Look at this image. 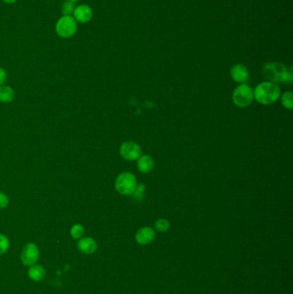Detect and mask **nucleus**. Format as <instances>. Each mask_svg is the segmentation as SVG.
Wrapping results in <instances>:
<instances>
[{
	"label": "nucleus",
	"instance_id": "f257e3e1",
	"mask_svg": "<svg viewBox=\"0 0 293 294\" xmlns=\"http://www.w3.org/2000/svg\"><path fill=\"white\" fill-rule=\"evenodd\" d=\"M262 75L272 83H283L292 84L293 82V70L279 62H270L264 65L262 68Z\"/></svg>",
	"mask_w": 293,
	"mask_h": 294
},
{
	"label": "nucleus",
	"instance_id": "f03ea898",
	"mask_svg": "<svg viewBox=\"0 0 293 294\" xmlns=\"http://www.w3.org/2000/svg\"><path fill=\"white\" fill-rule=\"evenodd\" d=\"M253 92L255 100L263 105H270L274 103L280 97L279 86L269 81L258 84Z\"/></svg>",
	"mask_w": 293,
	"mask_h": 294
},
{
	"label": "nucleus",
	"instance_id": "7ed1b4c3",
	"mask_svg": "<svg viewBox=\"0 0 293 294\" xmlns=\"http://www.w3.org/2000/svg\"><path fill=\"white\" fill-rule=\"evenodd\" d=\"M77 31V23L73 16H61L56 22L55 33L60 38H72Z\"/></svg>",
	"mask_w": 293,
	"mask_h": 294
},
{
	"label": "nucleus",
	"instance_id": "20e7f679",
	"mask_svg": "<svg viewBox=\"0 0 293 294\" xmlns=\"http://www.w3.org/2000/svg\"><path fill=\"white\" fill-rule=\"evenodd\" d=\"M137 184L136 177L131 172L121 173L115 182V189L122 196H132Z\"/></svg>",
	"mask_w": 293,
	"mask_h": 294
},
{
	"label": "nucleus",
	"instance_id": "39448f33",
	"mask_svg": "<svg viewBox=\"0 0 293 294\" xmlns=\"http://www.w3.org/2000/svg\"><path fill=\"white\" fill-rule=\"evenodd\" d=\"M254 99V92L248 84H242L235 89L232 100L234 104L239 108L248 107Z\"/></svg>",
	"mask_w": 293,
	"mask_h": 294
},
{
	"label": "nucleus",
	"instance_id": "423d86ee",
	"mask_svg": "<svg viewBox=\"0 0 293 294\" xmlns=\"http://www.w3.org/2000/svg\"><path fill=\"white\" fill-rule=\"evenodd\" d=\"M40 250L35 243H28L23 247L20 259L24 266L30 267L38 262Z\"/></svg>",
	"mask_w": 293,
	"mask_h": 294
},
{
	"label": "nucleus",
	"instance_id": "0eeeda50",
	"mask_svg": "<svg viewBox=\"0 0 293 294\" xmlns=\"http://www.w3.org/2000/svg\"><path fill=\"white\" fill-rule=\"evenodd\" d=\"M120 153L127 161H135L142 155L141 147L133 141H126L120 147Z\"/></svg>",
	"mask_w": 293,
	"mask_h": 294
},
{
	"label": "nucleus",
	"instance_id": "6e6552de",
	"mask_svg": "<svg viewBox=\"0 0 293 294\" xmlns=\"http://www.w3.org/2000/svg\"><path fill=\"white\" fill-rule=\"evenodd\" d=\"M73 17L77 24H87L92 19L93 11L88 4H79L75 8Z\"/></svg>",
	"mask_w": 293,
	"mask_h": 294
},
{
	"label": "nucleus",
	"instance_id": "1a4fd4ad",
	"mask_svg": "<svg viewBox=\"0 0 293 294\" xmlns=\"http://www.w3.org/2000/svg\"><path fill=\"white\" fill-rule=\"evenodd\" d=\"M77 247L81 253L85 255L94 254L98 250V244L94 238L91 237H83L78 239Z\"/></svg>",
	"mask_w": 293,
	"mask_h": 294
},
{
	"label": "nucleus",
	"instance_id": "9d476101",
	"mask_svg": "<svg viewBox=\"0 0 293 294\" xmlns=\"http://www.w3.org/2000/svg\"><path fill=\"white\" fill-rule=\"evenodd\" d=\"M230 76L235 82L244 84L249 77L248 68L243 64H236L230 69Z\"/></svg>",
	"mask_w": 293,
	"mask_h": 294
},
{
	"label": "nucleus",
	"instance_id": "9b49d317",
	"mask_svg": "<svg viewBox=\"0 0 293 294\" xmlns=\"http://www.w3.org/2000/svg\"><path fill=\"white\" fill-rule=\"evenodd\" d=\"M156 237V233L152 228L142 227L137 231L135 235V240L140 245H147L153 241Z\"/></svg>",
	"mask_w": 293,
	"mask_h": 294
},
{
	"label": "nucleus",
	"instance_id": "f8f14e48",
	"mask_svg": "<svg viewBox=\"0 0 293 294\" xmlns=\"http://www.w3.org/2000/svg\"><path fill=\"white\" fill-rule=\"evenodd\" d=\"M28 276L33 281L40 282L45 278L46 270L42 265H38V264L32 265L28 268Z\"/></svg>",
	"mask_w": 293,
	"mask_h": 294
},
{
	"label": "nucleus",
	"instance_id": "ddd939ff",
	"mask_svg": "<svg viewBox=\"0 0 293 294\" xmlns=\"http://www.w3.org/2000/svg\"><path fill=\"white\" fill-rule=\"evenodd\" d=\"M138 169L141 173H149L154 168L153 158L149 155H141L138 159Z\"/></svg>",
	"mask_w": 293,
	"mask_h": 294
},
{
	"label": "nucleus",
	"instance_id": "4468645a",
	"mask_svg": "<svg viewBox=\"0 0 293 294\" xmlns=\"http://www.w3.org/2000/svg\"><path fill=\"white\" fill-rule=\"evenodd\" d=\"M14 90L9 85L0 86V102L9 103L14 100Z\"/></svg>",
	"mask_w": 293,
	"mask_h": 294
},
{
	"label": "nucleus",
	"instance_id": "2eb2a0df",
	"mask_svg": "<svg viewBox=\"0 0 293 294\" xmlns=\"http://www.w3.org/2000/svg\"><path fill=\"white\" fill-rule=\"evenodd\" d=\"M75 8H76L75 3L66 0L63 4H61V7H60L61 14L62 16H73L74 11H75Z\"/></svg>",
	"mask_w": 293,
	"mask_h": 294
},
{
	"label": "nucleus",
	"instance_id": "dca6fc26",
	"mask_svg": "<svg viewBox=\"0 0 293 294\" xmlns=\"http://www.w3.org/2000/svg\"><path fill=\"white\" fill-rule=\"evenodd\" d=\"M84 227L81 224H75L72 226L70 230V235L75 240H78L83 238L84 235Z\"/></svg>",
	"mask_w": 293,
	"mask_h": 294
},
{
	"label": "nucleus",
	"instance_id": "f3484780",
	"mask_svg": "<svg viewBox=\"0 0 293 294\" xmlns=\"http://www.w3.org/2000/svg\"><path fill=\"white\" fill-rule=\"evenodd\" d=\"M281 103L283 107L286 109H292L293 108V94L292 91H286L281 97Z\"/></svg>",
	"mask_w": 293,
	"mask_h": 294
},
{
	"label": "nucleus",
	"instance_id": "a211bd4d",
	"mask_svg": "<svg viewBox=\"0 0 293 294\" xmlns=\"http://www.w3.org/2000/svg\"><path fill=\"white\" fill-rule=\"evenodd\" d=\"M145 196H146V186L142 183L137 184L136 189L132 194L133 199L136 200H142L145 198Z\"/></svg>",
	"mask_w": 293,
	"mask_h": 294
},
{
	"label": "nucleus",
	"instance_id": "6ab92c4d",
	"mask_svg": "<svg viewBox=\"0 0 293 294\" xmlns=\"http://www.w3.org/2000/svg\"><path fill=\"white\" fill-rule=\"evenodd\" d=\"M170 227H171L170 221L166 220V219H159L155 222V228H156L157 231L165 232L170 229Z\"/></svg>",
	"mask_w": 293,
	"mask_h": 294
},
{
	"label": "nucleus",
	"instance_id": "aec40b11",
	"mask_svg": "<svg viewBox=\"0 0 293 294\" xmlns=\"http://www.w3.org/2000/svg\"><path fill=\"white\" fill-rule=\"evenodd\" d=\"M9 248H10L9 238L5 235L0 233V256L7 252Z\"/></svg>",
	"mask_w": 293,
	"mask_h": 294
},
{
	"label": "nucleus",
	"instance_id": "412c9836",
	"mask_svg": "<svg viewBox=\"0 0 293 294\" xmlns=\"http://www.w3.org/2000/svg\"><path fill=\"white\" fill-rule=\"evenodd\" d=\"M10 200L8 196L3 192H0V209H4L8 207Z\"/></svg>",
	"mask_w": 293,
	"mask_h": 294
},
{
	"label": "nucleus",
	"instance_id": "4be33fe9",
	"mask_svg": "<svg viewBox=\"0 0 293 294\" xmlns=\"http://www.w3.org/2000/svg\"><path fill=\"white\" fill-rule=\"evenodd\" d=\"M7 78V73L4 70V68L0 67V86L4 85L5 81Z\"/></svg>",
	"mask_w": 293,
	"mask_h": 294
},
{
	"label": "nucleus",
	"instance_id": "5701e85b",
	"mask_svg": "<svg viewBox=\"0 0 293 294\" xmlns=\"http://www.w3.org/2000/svg\"><path fill=\"white\" fill-rule=\"evenodd\" d=\"M2 1H3L4 3H5V4H15L18 0H2Z\"/></svg>",
	"mask_w": 293,
	"mask_h": 294
},
{
	"label": "nucleus",
	"instance_id": "b1692460",
	"mask_svg": "<svg viewBox=\"0 0 293 294\" xmlns=\"http://www.w3.org/2000/svg\"><path fill=\"white\" fill-rule=\"evenodd\" d=\"M68 1H71V2H73V3H75V4H76L77 2H79L80 0H68Z\"/></svg>",
	"mask_w": 293,
	"mask_h": 294
}]
</instances>
